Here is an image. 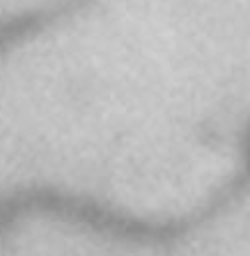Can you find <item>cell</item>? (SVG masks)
<instances>
[{
  "label": "cell",
  "mask_w": 250,
  "mask_h": 256,
  "mask_svg": "<svg viewBox=\"0 0 250 256\" xmlns=\"http://www.w3.org/2000/svg\"><path fill=\"white\" fill-rule=\"evenodd\" d=\"M246 156H248V162H250V134L246 138Z\"/></svg>",
  "instance_id": "cell-1"
}]
</instances>
